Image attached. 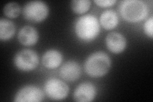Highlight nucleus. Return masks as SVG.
Returning a JSON list of instances; mask_svg holds the SVG:
<instances>
[{
    "label": "nucleus",
    "instance_id": "1",
    "mask_svg": "<svg viewBox=\"0 0 153 102\" xmlns=\"http://www.w3.org/2000/svg\"><path fill=\"white\" fill-rule=\"evenodd\" d=\"M111 66V58L103 52L93 53L84 63L85 72L93 77H100L107 74Z\"/></svg>",
    "mask_w": 153,
    "mask_h": 102
},
{
    "label": "nucleus",
    "instance_id": "2",
    "mask_svg": "<svg viewBox=\"0 0 153 102\" xmlns=\"http://www.w3.org/2000/svg\"><path fill=\"white\" fill-rule=\"evenodd\" d=\"M75 31L81 40L85 42L94 40L100 31L97 18L90 14L80 17L75 22Z\"/></svg>",
    "mask_w": 153,
    "mask_h": 102
},
{
    "label": "nucleus",
    "instance_id": "3",
    "mask_svg": "<svg viewBox=\"0 0 153 102\" xmlns=\"http://www.w3.org/2000/svg\"><path fill=\"white\" fill-rule=\"evenodd\" d=\"M120 12L127 21L136 22L147 16L148 8L144 2L140 0H126L121 3Z\"/></svg>",
    "mask_w": 153,
    "mask_h": 102
},
{
    "label": "nucleus",
    "instance_id": "4",
    "mask_svg": "<svg viewBox=\"0 0 153 102\" xmlns=\"http://www.w3.org/2000/svg\"><path fill=\"white\" fill-rule=\"evenodd\" d=\"M49 14L47 4L42 1H31L25 4L23 8V16L27 21L40 22L44 20Z\"/></svg>",
    "mask_w": 153,
    "mask_h": 102
},
{
    "label": "nucleus",
    "instance_id": "5",
    "mask_svg": "<svg viewBox=\"0 0 153 102\" xmlns=\"http://www.w3.org/2000/svg\"><path fill=\"white\" fill-rule=\"evenodd\" d=\"M14 64L19 70L28 71L35 69L39 63L37 53L31 49H22L14 56Z\"/></svg>",
    "mask_w": 153,
    "mask_h": 102
},
{
    "label": "nucleus",
    "instance_id": "6",
    "mask_svg": "<svg viewBox=\"0 0 153 102\" xmlns=\"http://www.w3.org/2000/svg\"><path fill=\"white\" fill-rule=\"evenodd\" d=\"M44 91L49 98L53 100H62L68 96L69 87L63 81L52 78L45 82Z\"/></svg>",
    "mask_w": 153,
    "mask_h": 102
},
{
    "label": "nucleus",
    "instance_id": "7",
    "mask_svg": "<svg viewBox=\"0 0 153 102\" xmlns=\"http://www.w3.org/2000/svg\"><path fill=\"white\" fill-rule=\"evenodd\" d=\"M44 99V94L39 87L29 85L19 89L14 97L16 102H38Z\"/></svg>",
    "mask_w": 153,
    "mask_h": 102
},
{
    "label": "nucleus",
    "instance_id": "8",
    "mask_svg": "<svg viewBox=\"0 0 153 102\" xmlns=\"http://www.w3.org/2000/svg\"><path fill=\"white\" fill-rule=\"evenodd\" d=\"M97 94L96 87L90 82H83L79 84L74 91V100L79 102H89L95 98Z\"/></svg>",
    "mask_w": 153,
    "mask_h": 102
},
{
    "label": "nucleus",
    "instance_id": "9",
    "mask_svg": "<svg viewBox=\"0 0 153 102\" xmlns=\"http://www.w3.org/2000/svg\"><path fill=\"white\" fill-rule=\"evenodd\" d=\"M105 42L108 50L115 54H119L123 52L126 47L125 37L117 32L108 33L105 38Z\"/></svg>",
    "mask_w": 153,
    "mask_h": 102
},
{
    "label": "nucleus",
    "instance_id": "10",
    "mask_svg": "<svg viewBox=\"0 0 153 102\" xmlns=\"http://www.w3.org/2000/svg\"><path fill=\"white\" fill-rule=\"evenodd\" d=\"M81 74V68L77 62L68 61L62 65L59 75L62 79L68 82H74L78 79Z\"/></svg>",
    "mask_w": 153,
    "mask_h": 102
},
{
    "label": "nucleus",
    "instance_id": "11",
    "mask_svg": "<svg viewBox=\"0 0 153 102\" xmlns=\"http://www.w3.org/2000/svg\"><path fill=\"white\" fill-rule=\"evenodd\" d=\"M18 39L24 45H33L38 42V33L36 29L32 26H24L19 31Z\"/></svg>",
    "mask_w": 153,
    "mask_h": 102
},
{
    "label": "nucleus",
    "instance_id": "12",
    "mask_svg": "<svg viewBox=\"0 0 153 102\" xmlns=\"http://www.w3.org/2000/svg\"><path fill=\"white\" fill-rule=\"evenodd\" d=\"M42 64L47 68L54 69L58 67L63 61V55L55 49L46 51L42 56Z\"/></svg>",
    "mask_w": 153,
    "mask_h": 102
},
{
    "label": "nucleus",
    "instance_id": "13",
    "mask_svg": "<svg viewBox=\"0 0 153 102\" xmlns=\"http://www.w3.org/2000/svg\"><path fill=\"white\" fill-rule=\"evenodd\" d=\"M119 19L117 13L112 10L104 11L100 16V23L103 28L106 30H112L116 28Z\"/></svg>",
    "mask_w": 153,
    "mask_h": 102
},
{
    "label": "nucleus",
    "instance_id": "14",
    "mask_svg": "<svg viewBox=\"0 0 153 102\" xmlns=\"http://www.w3.org/2000/svg\"><path fill=\"white\" fill-rule=\"evenodd\" d=\"M16 26L14 24L5 19L0 20V38L2 40H7L15 34Z\"/></svg>",
    "mask_w": 153,
    "mask_h": 102
},
{
    "label": "nucleus",
    "instance_id": "15",
    "mask_svg": "<svg viewBox=\"0 0 153 102\" xmlns=\"http://www.w3.org/2000/svg\"><path fill=\"white\" fill-rule=\"evenodd\" d=\"M91 6L89 0H74L71 2V7L76 13H84L87 12Z\"/></svg>",
    "mask_w": 153,
    "mask_h": 102
},
{
    "label": "nucleus",
    "instance_id": "16",
    "mask_svg": "<svg viewBox=\"0 0 153 102\" xmlns=\"http://www.w3.org/2000/svg\"><path fill=\"white\" fill-rule=\"evenodd\" d=\"M21 12V7L16 2H10L3 8V13L7 17L16 18Z\"/></svg>",
    "mask_w": 153,
    "mask_h": 102
},
{
    "label": "nucleus",
    "instance_id": "17",
    "mask_svg": "<svg viewBox=\"0 0 153 102\" xmlns=\"http://www.w3.org/2000/svg\"><path fill=\"white\" fill-rule=\"evenodd\" d=\"M143 30L146 35L152 38L153 37V17L151 16L146 21L143 26Z\"/></svg>",
    "mask_w": 153,
    "mask_h": 102
},
{
    "label": "nucleus",
    "instance_id": "18",
    "mask_svg": "<svg viewBox=\"0 0 153 102\" xmlns=\"http://www.w3.org/2000/svg\"><path fill=\"white\" fill-rule=\"evenodd\" d=\"M94 2L97 5L102 7H107L116 3V0H94Z\"/></svg>",
    "mask_w": 153,
    "mask_h": 102
}]
</instances>
